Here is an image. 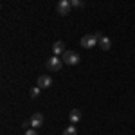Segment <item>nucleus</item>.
Returning a JSON list of instances; mask_svg holds the SVG:
<instances>
[{"mask_svg":"<svg viewBox=\"0 0 135 135\" xmlns=\"http://www.w3.org/2000/svg\"><path fill=\"white\" fill-rule=\"evenodd\" d=\"M61 60L63 63H67V65H78L79 63V54L74 51H65L61 54Z\"/></svg>","mask_w":135,"mask_h":135,"instance_id":"1","label":"nucleus"},{"mask_svg":"<svg viewBox=\"0 0 135 135\" xmlns=\"http://www.w3.org/2000/svg\"><path fill=\"white\" fill-rule=\"evenodd\" d=\"M79 43H81L83 49H92V47L97 45V36H95V34H85Z\"/></svg>","mask_w":135,"mask_h":135,"instance_id":"2","label":"nucleus"},{"mask_svg":"<svg viewBox=\"0 0 135 135\" xmlns=\"http://www.w3.org/2000/svg\"><path fill=\"white\" fill-rule=\"evenodd\" d=\"M61 65H63V60H60L58 56H52L47 60L45 63V67L49 69V70H54V72H58V70H61Z\"/></svg>","mask_w":135,"mask_h":135,"instance_id":"3","label":"nucleus"},{"mask_svg":"<svg viewBox=\"0 0 135 135\" xmlns=\"http://www.w3.org/2000/svg\"><path fill=\"white\" fill-rule=\"evenodd\" d=\"M70 7H72L70 0H60V2H58V13H60L61 16H67L69 11H70Z\"/></svg>","mask_w":135,"mask_h":135,"instance_id":"4","label":"nucleus"},{"mask_svg":"<svg viewBox=\"0 0 135 135\" xmlns=\"http://www.w3.org/2000/svg\"><path fill=\"white\" fill-rule=\"evenodd\" d=\"M51 85H52V78H51V76L43 74V76L38 78V86H40V88H49Z\"/></svg>","mask_w":135,"mask_h":135,"instance_id":"5","label":"nucleus"},{"mask_svg":"<svg viewBox=\"0 0 135 135\" xmlns=\"http://www.w3.org/2000/svg\"><path fill=\"white\" fill-rule=\"evenodd\" d=\"M42 124H43V115L40 114V112L32 114V117H31V126H32V128H40Z\"/></svg>","mask_w":135,"mask_h":135,"instance_id":"6","label":"nucleus"},{"mask_svg":"<svg viewBox=\"0 0 135 135\" xmlns=\"http://www.w3.org/2000/svg\"><path fill=\"white\" fill-rule=\"evenodd\" d=\"M97 45H99L103 51H108V49L112 47V40H110V38H106V36H103V38H99V40H97Z\"/></svg>","mask_w":135,"mask_h":135,"instance_id":"7","label":"nucleus"},{"mask_svg":"<svg viewBox=\"0 0 135 135\" xmlns=\"http://www.w3.org/2000/svg\"><path fill=\"white\" fill-rule=\"evenodd\" d=\"M63 52H65V45H63V42H54L52 43V54H54V56L63 54Z\"/></svg>","mask_w":135,"mask_h":135,"instance_id":"8","label":"nucleus"},{"mask_svg":"<svg viewBox=\"0 0 135 135\" xmlns=\"http://www.w3.org/2000/svg\"><path fill=\"white\" fill-rule=\"evenodd\" d=\"M79 121H81V110H78V108L70 110V123L76 124V123H79Z\"/></svg>","mask_w":135,"mask_h":135,"instance_id":"9","label":"nucleus"},{"mask_svg":"<svg viewBox=\"0 0 135 135\" xmlns=\"http://www.w3.org/2000/svg\"><path fill=\"white\" fill-rule=\"evenodd\" d=\"M63 135H78V130H76V126H67V128L63 130Z\"/></svg>","mask_w":135,"mask_h":135,"instance_id":"10","label":"nucleus"},{"mask_svg":"<svg viewBox=\"0 0 135 135\" xmlns=\"http://www.w3.org/2000/svg\"><path fill=\"white\" fill-rule=\"evenodd\" d=\"M70 4H72V7H83L85 6V0H70Z\"/></svg>","mask_w":135,"mask_h":135,"instance_id":"11","label":"nucleus"},{"mask_svg":"<svg viewBox=\"0 0 135 135\" xmlns=\"http://www.w3.org/2000/svg\"><path fill=\"white\" fill-rule=\"evenodd\" d=\"M40 90H42L40 86H34V88L31 90V97H38V95H40Z\"/></svg>","mask_w":135,"mask_h":135,"instance_id":"12","label":"nucleus"},{"mask_svg":"<svg viewBox=\"0 0 135 135\" xmlns=\"http://www.w3.org/2000/svg\"><path fill=\"white\" fill-rule=\"evenodd\" d=\"M25 135H38L36 133V128H27L25 130Z\"/></svg>","mask_w":135,"mask_h":135,"instance_id":"13","label":"nucleus"}]
</instances>
